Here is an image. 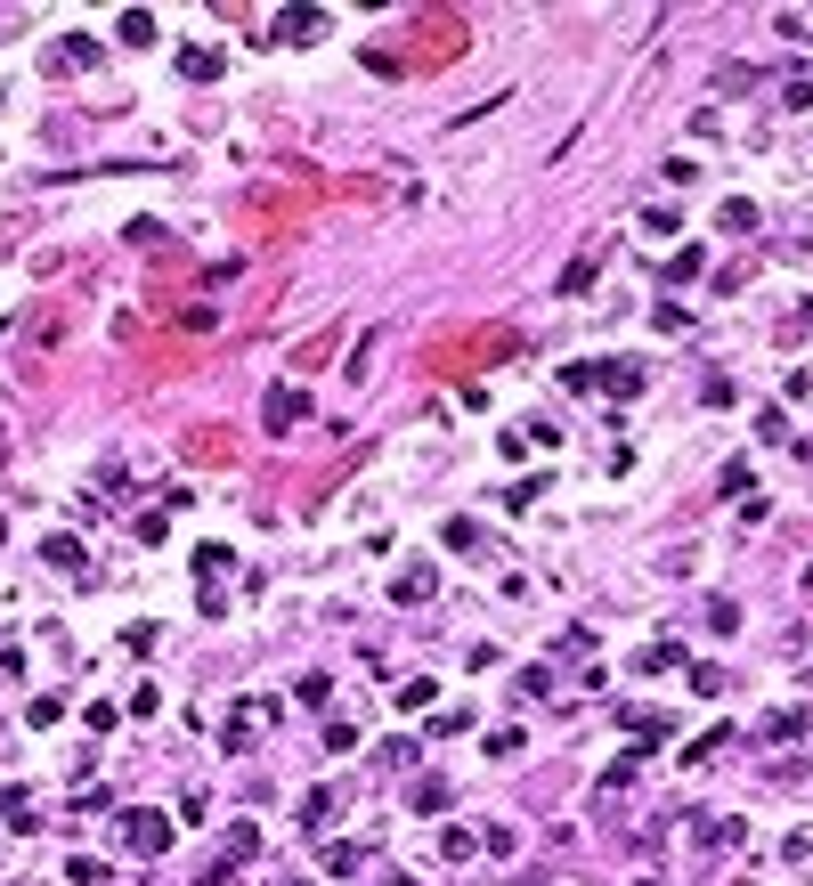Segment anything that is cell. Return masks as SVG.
Listing matches in <instances>:
<instances>
[{"mask_svg":"<svg viewBox=\"0 0 813 886\" xmlns=\"http://www.w3.org/2000/svg\"><path fill=\"white\" fill-rule=\"evenodd\" d=\"M171 830H179L171 813H122V846H131V854H163Z\"/></svg>","mask_w":813,"mask_h":886,"instance_id":"6da1fadb","label":"cell"},{"mask_svg":"<svg viewBox=\"0 0 813 886\" xmlns=\"http://www.w3.org/2000/svg\"><path fill=\"white\" fill-rule=\"evenodd\" d=\"M261 423H269V431H293V423H309V391H301V383H277V391L261 399Z\"/></svg>","mask_w":813,"mask_h":886,"instance_id":"7a4b0ae2","label":"cell"},{"mask_svg":"<svg viewBox=\"0 0 813 886\" xmlns=\"http://www.w3.org/2000/svg\"><path fill=\"white\" fill-rule=\"evenodd\" d=\"M98 57H106V41H98V33H66V41H49V66H57V74H82V66H98Z\"/></svg>","mask_w":813,"mask_h":886,"instance_id":"3957f363","label":"cell"},{"mask_svg":"<svg viewBox=\"0 0 813 886\" xmlns=\"http://www.w3.org/2000/svg\"><path fill=\"white\" fill-rule=\"evenodd\" d=\"M318 33H326V9H277V41L301 49V41H318Z\"/></svg>","mask_w":813,"mask_h":886,"instance_id":"277c9868","label":"cell"},{"mask_svg":"<svg viewBox=\"0 0 813 886\" xmlns=\"http://www.w3.org/2000/svg\"><path fill=\"white\" fill-rule=\"evenodd\" d=\"M431 586H440V569H431V561H407L399 578H391V602H423Z\"/></svg>","mask_w":813,"mask_h":886,"instance_id":"5b68a950","label":"cell"},{"mask_svg":"<svg viewBox=\"0 0 813 886\" xmlns=\"http://www.w3.org/2000/svg\"><path fill=\"white\" fill-rule=\"evenodd\" d=\"M220 66H228V57H220L212 41H196V49H179V74H187V82H220Z\"/></svg>","mask_w":813,"mask_h":886,"instance_id":"8992f818","label":"cell"},{"mask_svg":"<svg viewBox=\"0 0 813 886\" xmlns=\"http://www.w3.org/2000/svg\"><path fill=\"white\" fill-rule=\"evenodd\" d=\"M602 391H610V399H635V391H643V366H635V358H610V366H602Z\"/></svg>","mask_w":813,"mask_h":886,"instance_id":"52a82bcc","label":"cell"},{"mask_svg":"<svg viewBox=\"0 0 813 886\" xmlns=\"http://www.w3.org/2000/svg\"><path fill=\"white\" fill-rule=\"evenodd\" d=\"M41 561H49V569H74V578H90V569H82V537H41Z\"/></svg>","mask_w":813,"mask_h":886,"instance_id":"ba28073f","label":"cell"},{"mask_svg":"<svg viewBox=\"0 0 813 886\" xmlns=\"http://www.w3.org/2000/svg\"><path fill=\"white\" fill-rule=\"evenodd\" d=\"M114 41H122V49H147V41H155V17H147V9H122V17H114Z\"/></svg>","mask_w":813,"mask_h":886,"instance_id":"9c48e42d","label":"cell"},{"mask_svg":"<svg viewBox=\"0 0 813 886\" xmlns=\"http://www.w3.org/2000/svg\"><path fill=\"white\" fill-rule=\"evenodd\" d=\"M293 821H301V830H309V838H318V830H326V821H334V789H309Z\"/></svg>","mask_w":813,"mask_h":886,"instance_id":"30bf717a","label":"cell"},{"mask_svg":"<svg viewBox=\"0 0 813 886\" xmlns=\"http://www.w3.org/2000/svg\"><path fill=\"white\" fill-rule=\"evenodd\" d=\"M57 716H66V700H57V691H33V700H25V724H33V732H49Z\"/></svg>","mask_w":813,"mask_h":886,"instance_id":"8fae6325","label":"cell"},{"mask_svg":"<svg viewBox=\"0 0 813 886\" xmlns=\"http://www.w3.org/2000/svg\"><path fill=\"white\" fill-rule=\"evenodd\" d=\"M415 813H448V781H440V773L415 781Z\"/></svg>","mask_w":813,"mask_h":886,"instance_id":"7c38bea8","label":"cell"},{"mask_svg":"<svg viewBox=\"0 0 813 886\" xmlns=\"http://www.w3.org/2000/svg\"><path fill=\"white\" fill-rule=\"evenodd\" d=\"M708 626H716V635H740V602H732V594H708Z\"/></svg>","mask_w":813,"mask_h":886,"instance_id":"4fadbf2b","label":"cell"},{"mask_svg":"<svg viewBox=\"0 0 813 886\" xmlns=\"http://www.w3.org/2000/svg\"><path fill=\"white\" fill-rule=\"evenodd\" d=\"M228 561H236V553H228V545H196V578H204V586H212V578H220V569H228Z\"/></svg>","mask_w":813,"mask_h":886,"instance_id":"5bb4252c","label":"cell"},{"mask_svg":"<svg viewBox=\"0 0 813 886\" xmlns=\"http://www.w3.org/2000/svg\"><path fill=\"white\" fill-rule=\"evenodd\" d=\"M293 700H301V708H326V700H334V683H326V675H301V683H293Z\"/></svg>","mask_w":813,"mask_h":886,"instance_id":"9a60e30c","label":"cell"},{"mask_svg":"<svg viewBox=\"0 0 813 886\" xmlns=\"http://www.w3.org/2000/svg\"><path fill=\"white\" fill-rule=\"evenodd\" d=\"M797 732H805L797 708H773V716H765V740H797Z\"/></svg>","mask_w":813,"mask_h":886,"instance_id":"2e32d148","label":"cell"},{"mask_svg":"<svg viewBox=\"0 0 813 886\" xmlns=\"http://www.w3.org/2000/svg\"><path fill=\"white\" fill-rule=\"evenodd\" d=\"M431 691H440L431 675H407V683H399V708H431Z\"/></svg>","mask_w":813,"mask_h":886,"instance_id":"e0dca14e","label":"cell"},{"mask_svg":"<svg viewBox=\"0 0 813 886\" xmlns=\"http://www.w3.org/2000/svg\"><path fill=\"white\" fill-rule=\"evenodd\" d=\"M594 269H602L594 252H586V261H570V269H561V293H586V285H594Z\"/></svg>","mask_w":813,"mask_h":886,"instance_id":"ac0fdd59","label":"cell"},{"mask_svg":"<svg viewBox=\"0 0 813 886\" xmlns=\"http://www.w3.org/2000/svg\"><path fill=\"white\" fill-rule=\"evenodd\" d=\"M561 391H602V366H561Z\"/></svg>","mask_w":813,"mask_h":886,"instance_id":"d6986e66","label":"cell"},{"mask_svg":"<svg viewBox=\"0 0 813 886\" xmlns=\"http://www.w3.org/2000/svg\"><path fill=\"white\" fill-rule=\"evenodd\" d=\"M627 724H635V740H667V732H675L659 708H643V716H627Z\"/></svg>","mask_w":813,"mask_h":886,"instance_id":"ffe728a7","label":"cell"},{"mask_svg":"<svg viewBox=\"0 0 813 886\" xmlns=\"http://www.w3.org/2000/svg\"><path fill=\"white\" fill-rule=\"evenodd\" d=\"M358 862H366V846H326V870H334V878H350Z\"/></svg>","mask_w":813,"mask_h":886,"instance_id":"44dd1931","label":"cell"},{"mask_svg":"<svg viewBox=\"0 0 813 886\" xmlns=\"http://www.w3.org/2000/svg\"><path fill=\"white\" fill-rule=\"evenodd\" d=\"M66 878H74V886H106V862H90V854H74V862H66Z\"/></svg>","mask_w":813,"mask_h":886,"instance_id":"7402d4cb","label":"cell"},{"mask_svg":"<svg viewBox=\"0 0 813 886\" xmlns=\"http://www.w3.org/2000/svg\"><path fill=\"white\" fill-rule=\"evenodd\" d=\"M675 228H683V220H675L667 204H651V212H643V236H675Z\"/></svg>","mask_w":813,"mask_h":886,"instance_id":"603a6c76","label":"cell"},{"mask_svg":"<svg viewBox=\"0 0 813 886\" xmlns=\"http://www.w3.org/2000/svg\"><path fill=\"white\" fill-rule=\"evenodd\" d=\"M440 545H456V553H464V545H480V521H448V529H440Z\"/></svg>","mask_w":813,"mask_h":886,"instance_id":"cb8c5ba5","label":"cell"},{"mask_svg":"<svg viewBox=\"0 0 813 886\" xmlns=\"http://www.w3.org/2000/svg\"><path fill=\"white\" fill-rule=\"evenodd\" d=\"M285 886H318V878H285Z\"/></svg>","mask_w":813,"mask_h":886,"instance_id":"d4e9b609","label":"cell"},{"mask_svg":"<svg viewBox=\"0 0 813 886\" xmlns=\"http://www.w3.org/2000/svg\"><path fill=\"white\" fill-rule=\"evenodd\" d=\"M0 456H9V431H0Z\"/></svg>","mask_w":813,"mask_h":886,"instance_id":"484cf974","label":"cell"},{"mask_svg":"<svg viewBox=\"0 0 813 886\" xmlns=\"http://www.w3.org/2000/svg\"><path fill=\"white\" fill-rule=\"evenodd\" d=\"M740 886H748V878H740Z\"/></svg>","mask_w":813,"mask_h":886,"instance_id":"4316f807","label":"cell"}]
</instances>
